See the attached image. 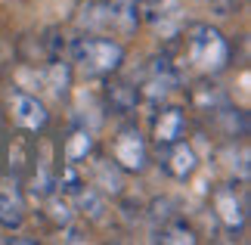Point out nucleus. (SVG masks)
<instances>
[{"mask_svg": "<svg viewBox=\"0 0 251 245\" xmlns=\"http://www.w3.org/2000/svg\"><path fill=\"white\" fill-rule=\"evenodd\" d=\"M165 53L180 65L183 75L192 72L196 78H217L233 62V44L224 37L220 28L208 22H186L165 47Z\"/></svg>", "mask_w": 251, "mask_h": 245, "instance_id": "1", "label": "nucleus"}, {"mask_svg": "<svg viewBox=\"0 0 251 245\" xmlns=\"http://www.w3.org/2000/svg\"><path fill=\"white\" fill-rule=\"evenodd\" d=\"M69 62L75 75L87 81H102L124 65V44L115 41L112 34H90L81 31L78 37L69 41Z\"/></svg>", "mask_w": 251, "mask_h": 245, "instance_id": "2", "label": "nucleus"}, {"mask_svg": "<svg viewBox=\"0 0 251 245\" xmlns=\"http://www.w3.org/2000/svg\"><path fill=\"white\" fill-rule=\"evenodd\" d=\"M211 218L229 236H239L248 227V180H220L211 186Z\"/></svg>", "mask_w": 251, "mask_h": 245, "instance_id": "3", "label": "nucleus"}, {"mask_svg": "<svg viewBox=\"0 0 251 245\" xmlns=\"http://www.w3.org/2000/svg\"><path fill=\"white\" fill-rule=\"evenodd\" d=\"M109 155L124 174H146V168L152 164L149 136L140 131L137 121L124 118L118 127H115V134L109 140Z\"/></svg>", "mask_w": 251, "mask_h": 245, "instance_id": "4", "label": "nucleus"}, {"mask_svg": "<svg viewBox=\"0 0 251 245\" xmlns=\"http://www.w3.org/2000/svg\"><path fill=\"white\" fill-rule=\"evenodd\" d=\"M3 109L9 127H19L25 134H44L50 127V106L44 103V96H37L22 87H6L3 93Z\"/></svg>", "mask_w": 251, "mask_h": 245, "instance_id": "5", "label": "nucleus"}, {"mask_svg": "<svg viewBox=\"0 0 251 245\" xmlns=\"http://www.w3.org/2000/svg\"><path fill=\"white\" fill-rule=\"evenodd\" d=\"M31 152H34V134H25L19 127H6L0 134V177L19 183L28 174Z\"/></svg>", "mask_w": 251, "mask_h": 245, "instance_id": "6", "label": "nucleus"}, {"mask_svg": "<svg viewBox=\"0 0 251 245\" xmlns=\"http://www.w3.org/2000/svg\"><path fill=\"white\" fill-rule=\"evenodd\" d=\"M84 177L93 190H100L105 199H118V195L127 192V174H124L118 164L112 162L109 152L96 149L90 155V162L84 164Z\"/></svg>", "mask_w": 251, "mask_h": 245, "instance_id": "7", "label": "nucleus"}, {"mask_svg": "<svg viewBox=\"0 0 251 245\" xmlns=\"http://www.w3.org/2000/svg\"><path fill=\"white\" fill-rule=\"evenodd\" d=\"M100 96H102L105 112L118 115V118H133V112L140 109V87H137V81L124 78L121 72L102 78L100 81Z\"/></svg>", "mask_w": 251, "mask_h": 245, "instance_id": "8", "label": "nucleus"}, {"mask_svg": "<svg viewBox=\"0 0 251 245\" xmlns=\"http://www.w3.org/2000/svg\"><path fill=\"white\" fill-rule=\"evenodd\" d=\"M155 162H158V168L177 183H186L201 164L196 146H192L186 136H183V140H174V143H165V146H155Z\"/></svg>", "mask_w": 251, "mask_h": 245, "instance_id": "9", "label": "nucleus"}, {"mask_svg": "<svg viewBox=\"0 0 251 245\" xmlns=\"http://www.w3.org/2000/svg\"><path fill=\"white\" fill-rule=\"evenodd\" d=\"M186 134H189V115H186L183 106H177V103L155 106L152 121H149L152 146H165V143H174V140H183Z\"/></svg>", "mask_w": 251, "mask_h": 245, "instance_id": "10", "label": "nucleus"}, {"mask_svg": "<svg viewBox=\"0 0 251 245\" xmlns=\"http://www.w3.org/2000/svg\"><path fill=\"white\" fill-rule=\"evenodd\" d=\"M208 124V134H214L217 140H224V143H242L248 140V112L245 109H239V106L233 103H224V106H217L214 112H208V115H201Z\"/></svg>", "mask_w": 251, "mask_h": 245, "instance_id": "11", "label": "nucleus"}, {"mask_svg": "<svg viewBox=\"0 0 251 245\" xmlns=\"http://www.w3.org/2000/svg\"><path fill=\"white\" fill-rule=\"evenodd\" d=\"M56 143H59V162L81 164V168L90 162V155L100 149V146H96V134L84 124H72L69 131L62 134V140H56Z\"/></svg>", "mask_w": 251, "mask_h": 245, "instance_id": "12", "label": "nucleus"}, {"mask_svg": "<svg viewBox=\"0 0 251 245\" xmlns=\"http://www.w3.org/2000/svg\"><path fill=\"white\" fill-rule=\"evenodd\" d=\"M25 192H22V186H19L16 180H6V177H0V227H3L6 233H13V230H22V223H25Z\"/></svg>", "mask_w": 251, "mask_h": 245, "instance_id": "13", "label": "nucleus"}, {"mask_svg": "<svg viewBox=\"0 0 251 245\" xmlns=\"http://www.w3.org/2000/svg\"><path fill=\"white\" fill-rule=\"evenodd\" d=\"M72 202H75V211H78V218L87 220V223H93V227H105L112 218V211H109V199L100 192V190H93L90 183H84L78 192L72 195Z\"/></svg>", "mask_w": 251, "mask_h": 245, "instance_id": "14", "label": "nucleus"}, {"mask_svg": "<svg viewBox=\"0 0 251 245\" xmlns=\"http://www.w3.org/2000/svg\"><path fill=\"white\" fill-rule=\"evenodd\" d=\"M37 205H41V218L50 223V227H56V230H62L65 223H72L75 218H78L75 202L65 192H59V190H53V192H47L44 199H37Z\"/></svg>", "mask_w": 251, "mask_h": 245, "instance_id": "15", "label": "nucleus"}, {"mask_svg": "<svg viewBox=\"0 0 251 245\" xmlns=\"http://www.w3.org/2000/svg\"><path fill=\"white\" fill-rule=\"evenodd\" d=\"M152 242H161V245H196L199 242V233L186 223V218H171L158 227H152Z\"/></svg>", "mask_w": 251, "mask_h": 245, "instance_id": "16", "label": "nucleus"}, {"mask_svg": "<svg viewBox=\"0 0 251 245\" xmlns=\"http://www.w3.org/2000/svg\"><path fill=\"white\" fill-rule=\"evenodd\" d=\"M81 31L90 34H109V6L105 0H84L78 6V16H75Z\"/></svg>", "mask_w": 251, "mask_h": 245, "instance_id": "17", "label": "nucleus"}, {"mask_svg": "<svg viewBox=\"0 0 251 245\" xmlns=\"http://www.w3.org/2000/svg\"><path fill=\"white\" fill-rule=\"evenodd\" d=\"M146 218L152 220V227H158V223H165V220H171V218H180V202L177 199H155V202H149L146 208Z\"/></svg>", "mask_w": 251, "mask_h": 245, "instance_id": "18", "label": "nucleus"}, {"mask_svg": "<svg viewBox=\"0 0 251 245\" xmlns=\"http://www.w3.org/2000/svg\"><path fill=\"white\" fill-rule=\"evenodd\" d=\"M239 6H242V0H211V9L217 16H233Z\"/></svg>", "mask_w": 251, "mask_h": 245, "instance_id": "19", "label": "nucleus"}]
</instances>
